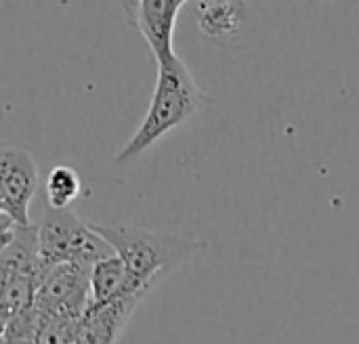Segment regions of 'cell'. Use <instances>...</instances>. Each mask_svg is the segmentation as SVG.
Listing matches in <instances>:
<instances>
[{"mask_svg": "<svg viewBox=\"0 0 359 344\" xmlns=\"http://www.w3.org/2000/svg\"><path fill=\"white\" fill-rule=\"evenodd\" d=\"M187 2L183 0H137L122 2L128 23L147 42L156 65L177 57L175 53V27L177 17Z\"/></svg>", "mask_w": 359, "mask_h": 344, "instance_id": "6", "label": "cell"}, {"mask_svg": "<svg viewBox=\"0 0 359 344\" xmlns=\"http://www.w3.org/2000/svg\"><path fill=\"white\" fill-rule=\"evenodd\" d=\"M139 292H151L149 288H143L126 269V265L114 254L90 269V307L109 305L114 301H120L130 294Z\"/></svg>", "mask_w": 359, "mask_h": 344, "instance_id": "8", "label": "cell"}, {"mask_svg": "<svg viewBox=\"0 0 359 344\" xmlns=\"http://www.w3.org/2000/svg\"><path fill=\"white\" fill-rule=\"evenodd\" d=\"M202 103H204V95L196 84L189 67L179 57L160 63L149 107L139 128L133 132L126 145L116 153L114 164L124 166L137 160L151 145H156L164 135L172 132L181 124H185L191 116H196Z\"/></svg>", "mask_w": 359, "mask_h": 344, "instance_id": "1", "label": "cell"}, {"mask_svg": "<svg viewBox=\"0 0 359 344\" xmlns=\"http://www.w3.org/2000/svg\"><path fill=\"white\" fill-rule=\"evenodd\" d=\"M40 174L34 156L21 147H4L0 153V210L21 227L32 225L29 204L38 191Z\"/></svg>", "mask_w": 359, "mask_h": 344, "instance_id": "5", "label": "cell"}, {"mask_svg": "<svg viewBox=\"0 0 359 344\" xmlns=\"http://www.w3.org/2000/svg\"><path fill=\"white\" fill-rule=\"evenodd\" d=\"M147 292L130 294L101 307H88L78 324L76 344H116Z\"/></svg>", "mask_w": 359, "mask_h": 344, "instance_id": "7", "label": "cell"}, {"mask_svg": "<svg viewBox=\"0 0 359 344\" xmlns=\"http://www.w3.org/2000/svg\"><path fill=\"white\" fill-rule=\"evenodd\" d=\"M38 248L42 269L67 263L93 267L99 261L114 256L111 246L93 229V225L80 221L72 210L46 208L38 225Z\"/></svg>", "mask_w": 359, "mask_h": 344, "instance_id": "3", "label": "cell"}, {"mask_svg": "<svg viewBox=\"0 0 359 344\" xmlns=\"http://www.w3.org/2000/svg\"><path fill=\"white\" fill-rule=\"evenodd\" d=\"M38 277L40 275L23 273V271H2V296H0L2 326L36 305Z\"/></svg>", "mask_w": 359, "mask_h": 344, "instance_id": "9", "label": "cell"}, {"mask_svg": "<svg viewBox=\"0 0 359 344\" xmlns=\"http://www.w3.org/2000/svg\"><path fill=\"white\" fill-rule=\"evenodd\" d=\"M93 229L111 246L114 254L126 265L130 275L154 290L160 280L206 250V242L172 233L149 231L130 225H97Z\"/></svg>", "mask_w": 359, "mask_h": 344, "instance_id": "2", "label": "cell"}, {"mask_svg": "<svg viewBox=\"0 0 359 344\" xmlns=\"http://www.w3.org/2000/svg\"><path fill=\"white\" fill-rule=\"evenodd\" d=\"M198 23L208 36L236 34L244 21V2H198Z\"/></svg>", "mask_w": 359, "mask_h": 344, "instance_id": "10", "label": "cell"}, {"mask_svg": "<svg viewBox=\"0 0 359 344\" xmlns=\"http://www.w3.org/2000/svg\"><path fill=\"white\" fill-rule=\"evenodd\" d=\"M80 177L74 168L69 166H55L44 183L46 189V204L53 210H67V206L80 195Z\"/></svg>", "mask_w": 359, "mask_h": 344, "instance_id": "11", "label": "cell"}, {"mask_svg": "<svg viewBox=\"0 0 359 344\" xmlns=\"http://www.w3.org/2000/svg\"><path fill=\"white\" fill-rule=\"evenodd\" d=\"M90 269L72 263L42 269L34 305L38 313L44 317L82 319L90 307Z\"/></svg>", "mask_w": 359, "mask_h": 344, "instance_id": "4", "label": "cell"}, {"mask_svg": "<svg viewBox=\"0 0 359 344\" xmlns=\"http://www.w3.org/2000/svg\"><path fill=\"white\" fill-rule=\"evenodd\" d=\"M80 319H63V317H44L40 324L36 344H76Z\"/></svg>", "mask_w": 359, "mask_h": 344, "instance_id": "12", "label": "cell"}]
</instances>
